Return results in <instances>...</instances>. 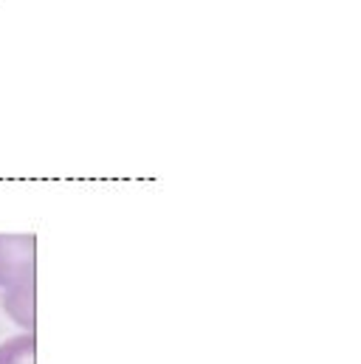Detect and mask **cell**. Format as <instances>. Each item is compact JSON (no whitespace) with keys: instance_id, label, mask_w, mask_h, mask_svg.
<instances>
[{"instance_id":"1","label":"cell","mask_w":361,"mask_h":364,"mask_svg":"<svg viewBox=\"0 0 361 364\" xmlns=\"http://www.w3.org/2000/svg\"><path fill=\"white\" fill-rule=\"evenodd\" d=\"M37 282V235L0 232V291Z\"/></svg>"},{"instance_id":"2","label":"cell","mask_w":361,"mask_h":364,"mask_svg":"<svg viewBox=\"0 0 361 364\" xmlns=\"http://www.w3.org/2000/svg\"><path fill=\"white\" fill-rule=\"evenodd\" d=\"M0 308L9 316V322H14L26 333H34V328H37V282H26V285L3 291Z\"/></svg>"},{"instance_id":"3","label":"cell","mask_w":361,"mask_h":364,"mask_svg":"<svg viewBox=\"0 0 361 364\" xmlns=\"http://www.w3.org/2000/svg\"><path fill=\"white\" fill-rule=\"evenodd\" d=\"M0 364H37V336L20 331L0 342Z\"/></svg>"}]
</instances>
